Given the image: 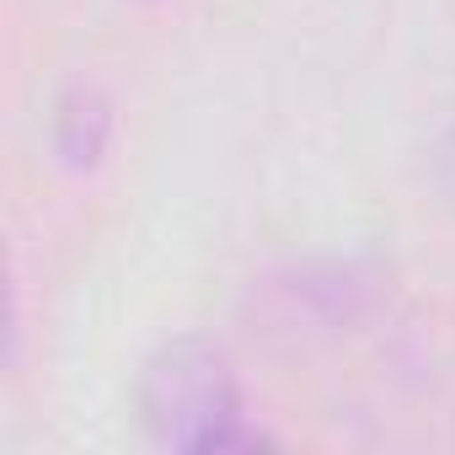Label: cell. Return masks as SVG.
<instances>
[{
    "label": "cell",
    "instance_id": "2",
    "mask_svg": "<svg viewBox=\"0 0 455 455\" xmlns=\"http://www.w3.org/2000/svg\"><path fill=\"white\" fill-rule=\"evenodd\" d=\"M108 97L97 86H70L60 97V113H54V150L65 156V166H92L102 140H108Z\"/></svg>",
    "mask_w": 455,
    "mask_h": 455
},
{
    "label": "cell",
    "instance_id": "1",
    "mask_svg": "<svg viewBox=\"0 0 455 455\" xmlns=\"http://www.w3.org/2000/svg\"><path fill=\"white\" fill-rule=\"evenodd\" d=\"M145 418L161 444L172 450H247L263 434L247 423V396L236 386V370L204 338L166 343L140 380Z\"/></svg>",
    "mask_w": 455,
    "mask_h": 455
}]
</instances>
